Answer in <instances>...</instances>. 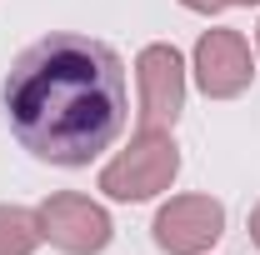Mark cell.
<instances>
[{
    "mask_svg": "<svg viewBox=\"0 0 260 255\" xmlns=\"http://www.w3.org/2000/svg\"><path fill=\"white\" fill-rule=\"evenodd\" d=\"M40 245V215L25 205H0V255H30Z\"/></svg>",
    "mask_w": 260,
    "mask_h": 255,
    "instance_id": "cell-7",
    "label": "cell"
},
{
    "mask_svg": "<svg viewBox=\"0 0 260 255\" xmlns=\"http://www.w3.org/2000/svg\"><path fill=\"white\" fill-rule=\"evenodd\" d=\"M135 85H140V125L170 130L185 110V60L175 45H145L135 55Z\"/></svg>",
    "mask_w": 260,
    "mask_h": 255,
    "instance_id": "cell-5",
    "label": "cell"
},
{
    "mask_svg": "<svg viewBox=\"0 0 260 255\" xmlns=\"http://www.w3.org/2000/svg\"><path fill=\"white\" fill-rule=\"evenodd\" d=\"M195 85L205 90L210 100H230L240 95L245 85H250V75H255V60H250V45H245V35L240 30H205L195 40Z\"/></svg>",
    "mask_w": 260,
    "mask_h": 255,
    "instance_id": "cell-6",
    "label": "cell"
},
{
    "mask_svg": "<svg viewBox=\"0 0 260 255\" xmlns=\"http://www.w3.org/2000/svg\"><path fill=\"white\" fill-rule=\"evenodd\" d=\"M255 45H260V25H255Z\"/></svg>",
    "mask_w": 260,
    "mask_h": 255,
    "instance_id": "cell-11",
    "label": "cell"
},
{
    "mask_svg": "<svg viewBox=\"0 0 260 255\" xmlns=\"http://www.w3.org/2000/svg\"><path fill=\"white\" fill-rule=\"evenodd\" d=\"M180 5H185V10H195V15H215L225 0H180Z\"/></svg>",
    "mask_w": 260,
    "mask_h": 255,
    "instance_id": "cell-8",
    "label": "cell"
},
{
    "mask_svg": "<svg viewBox=\"0 0 260 255\" xmlns=\"http://www.w3.org/2000/svg\"><path fill=\"white\" fill-rule=\"evenodd\" d=\"M250 240H255V245H260V205H255V210H250Z\"/></svg>",
    "mask_w": 260,
    "mask_h": 255,
    "instance_id": "cell-9",
    "label": "cell"
},
{
    "mask_svg": "<svg viewBox=\"0 0 260 255\" xmlns=\"http://www.w3.org/2000/svg\"><path fill=\"white\" fill-rule=\"evenodd\" d=\"M150 230L165 255H205L225 235V205L210 195H170L155 210Z\"/></svg>",
    "mask_w": 260,
    "mask_h": 255,
    "instance_id": "cell-4",
    "label": "cell"
},
{
    "mask_svg": "<svg viewBox=\"0 0 260 255\" xmlns=\"http://www.w3.org/2000/svg\"><path fill=\"white\" fill-rule=\"evenodd\" d=\"M35 215H40V240H50L65 255H100L115 235L105 205H95L90 195H75V190L50 195Z\"/></svg>",
    "mask_w": 260,
    "mask_h": 255,
    "instance_id": "cell-3",
    "label": "cell"
},
{
    "mask_svg": "<svg viewBox=\"0 0 260 255\" xmlns=\"http://www.w3.org/2000/svg\"><path fill=\"white\" fill-rule=\"evenodd\" d=\"M125 65L90 35L55 30L35 40L5 80V120L30 155L90 165L125 130Z\"/></svg>",
    "mask_w": 260,
    "mask_h": 255,
    "instance_id": "cell-1",
    "label": "cell"
},
{
    "mask_svg": "<svg viewBox=\"0 0 260 255\" xmlns=\"http://www.w3.org/2000/svg\"><path fill=\"white\" fill-rule=\"evenodd\" d=\"M225 5H260V0H225Z\"/></svg>",
    "mask_w": 260,
    "mask_h": 255,
    "instance_id": "cell-10",
    "label": "cell"
},
{
    "mask_svg": "<svg viewBox=\"0 0 260 255\" xmlns=\"http://www.w3.org/2000/svg\"><path fill=\"white\" fill-rule=\"evenodd\" d=\"M180 175V145L170 130H135L130 145L100 170V190L110 200H155Z\"/></svg>",
    "mask_w": 260,
    "mask_h": 255,
    "instance_id": "cell-2",
    "label": "cell"
}]
</instances>
